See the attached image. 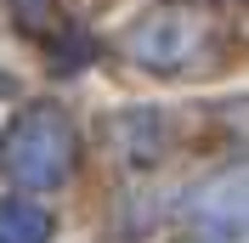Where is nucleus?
Instances as JSON below:
<instances>
[{
  "instance_id": "obj_1",
  "label": "nucleus",
  "mask_w": 249,
  "mask_h": 243,
  "mask_svg": "<svg viewBox=\"0 0 249 243\" xmlns=\"http://www.w3.org/2000/svg\"><path fill=\"white\" fill-rule=\"evenodd\" d=\"M0 164H6L12 181L34 187V192L68 181V170H74V130H68V119H62L57 107H29V113L6 130Z\"/></svg>"
},
{
  "instance_id": "obj_2",
  "label": "nucleus",
  "mask_w": 249,
  "mask_h": 243,
  "mask_svg": "<svg viewBox=\"0 0 249 243\" xmlns=\"http://www.w3.org/2000/svg\"><path fill=\"white\" fill-rule=\"evenodd\" d=\"M210 46V12L204 6H187V0H170V6H153L142 12L130 29H124V51L136 68H153V74H176Z\"/></svg>"
},
{
  "instance_id": "obj_3",
  "label": "nucleus",
  "mask_w": 249,
  "mask_h": 243,
  "mask_svg": "<svg viewBox=\"0 0 249 243\" xmlns=\"http://www.w3.org/2000/svg\"><path fill=\"white\" fill-rule=\"evenodd\" d=\"M51 238V215L29 198L0 204V243H46Z\"/></svg>"
},
{
  "instance_id": "obj_4",
  "label": "nucleus",
  "mask_w": 249,
  "mask_h": 243,
  "mask_svg": "<svg viewBox=\"0 0 249 243\" xmlns=\"http://www.w3.org/2000/svg\"><path fill=\"white\" fill-rule=\"evenodd\" d=\"M238 192H244V175H221L215 187H204V198H198V215H221V221H238V215H244Z\"/></svg>"
},
{
  "instance_id": "obj_5",
  "label": "nucleus",
  "mask_w": 249,
  "mask_h": 243,
  "mask_svg": "<svg viewBox=\"0 0 249 243\" xmlns=\"http://www.w3.org/2000/svg\"><path fill=\"white\" fill-rule=\"evenodd\" d=\"M12 6H17V17H23L29 29H46L51 23V0H12Z\"/></svg>"
}]
</instances>
